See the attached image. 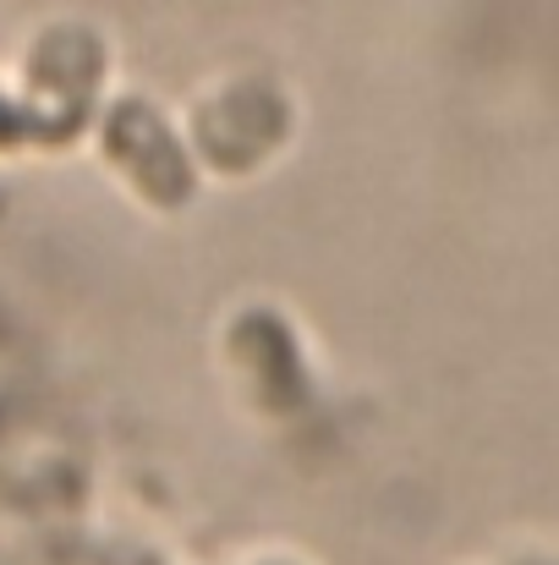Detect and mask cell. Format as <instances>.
Segmentation results:
<instances>
[{
    "label": "cell",
    "instance_id": "277c9868",
    "mask_svg": "<svg viewBox=\"0 0 559 565\" xmlns=\"http://www.w3.org/2000/svg\"><path fill=\"white\" fill-rule=\"evenodd\" d=\"M225 352H230L236 374L252 379V395L275 401V412H291L286 401L302 390V347H297L291 324L275 308H247L230 324Z\"/></svg>",
    "mask_w": 559,
    "mask_h": 565
},
{
    "label": "cell",
    "instance_id": "3957f363",
    "mask_svg": "<svg viewBox=\"0 0 559 565\" xmlns=\"http://www.w3.org/2000/svg\"><path fill=\"white\" fill-rule=\"evenodd\" d=\"M105 77V44L83 28H55L39 50H33V88L39 99V127L50 121L61 138L88 116V99Z\"/></svg>",
    "mask_w": 559,
    "mask_h": 565
},
{
    "label": "cell",
    "instance_id": "6da1fadb",
    "mask_svg": "<svg viewBox=\"0 0 559 565\" xmlns=\"http://www.w3.org/2000/svg\"><path fill=\"white\" fill-rule=\"evenodd\" d=\"M99 149L110 171L138 192L149 209H182L197 192V166L192 149L176 138V127L154 110L143 94H121L105 121H99Z\"/></svg>",
    "mask_w": 559,
    "mask_h": 565
},
{
    "label": "cell",
    "instance_id": "7a4b0ae2",
    "mask_svg": "<svg viewBox=\"0 0 559 565\" xmlns=\"http://www.w3.org/2000/svg\"><path fill=\"white\" fill-rule=\"evenodd\" d=\"M291 99L269 83V77H241L230 88H219L197 121H192V143L203 154V166L225 171V177H247L258 171L269 154L286 149L291 138Z\"/></svg>",
    "mask_w": 559,
    "mask_h": 565
}]
</instances>
